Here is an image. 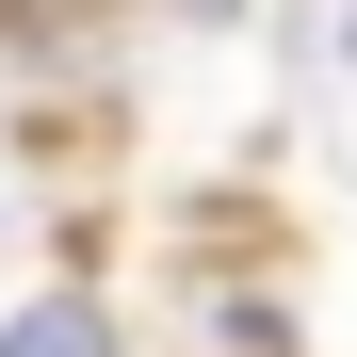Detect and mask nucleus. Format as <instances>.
Instances as JSON below:
<instances>
[{
	"label": "nucleus",
	"instance_id": "obj_1",
	"mask_svg": "<svg viewBox=\"0 0 357 357\" xmlns=\"http://www.w3.org/2000/svg\"><path fill=\"white\" fill-rule=\"evenodd\" d=\"M0 357H130V341H114V309H98V292H33V309L0 325Z\"/></svg>",
	"mask_w": 357,
	"mask_h": 357
}]
</instances>
